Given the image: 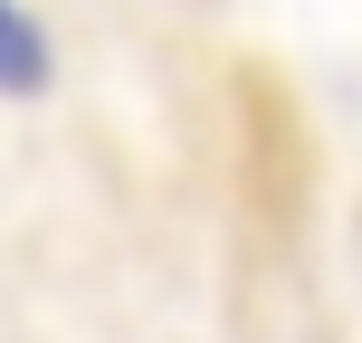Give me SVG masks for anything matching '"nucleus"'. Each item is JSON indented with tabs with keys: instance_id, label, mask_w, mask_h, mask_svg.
<instances>
[{
	"instance_id": "nucleus-1",
	"label": "nucleus",
	"mask_w": 362,
	"mask_h": 343,
	"mask_svg": "<svg viewBox=\"0 0 362 343\" xmlns=\"http://www.w3.org/2000/svg\"><path fill=\"white\" fill-rule=\"evenodd\" d=\"M57 86V48L48 29H38V10H19V0H0V95H48Z\"/></svg>"
}]
</instances>
